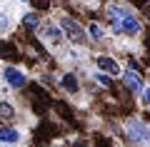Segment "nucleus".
Instances as JSON below:
<instances>
[{"instance_id": "nucleus-1", "label": "nucleus", "mask_w": 150, "mask_h": 147, "mask_svg": "<svg viewBox=\"0 0 150 147\" xmlns=\"http://www.w3.org/2000/svg\"><path fill=\"white\" fill-rule=\"evenodd\" d=\"M103 13H105L108 30H110L112 40H123V37L135 40L145 32V23L138 15V10L130 8L128 3H123V0H108Z\"/></svg>"}, {"instance_id": "nucleus-9", "label": "nucleus", "mask_w": 150, "mask_h": 147, "mask_svg": "<svg viewBox=\"0 0 150 147\" xmlns=\"http://www.w3.org/2000/svg\"><path fill=\"white\" fill-rule=\"evenodd\" d=\"M90 63H93V68L103 70V72L112 75V77H120V72H123V65H120V60L115 58V55H110V53H98V55H93Z\"/></svg>"}, {"instance_id": "nucleus-3", "label": "nucleus", "mask_w": 150, "mask_h": 147, "mask_svg": "<svg viewBox=\"0 0 150 147\" xmlns=\"http://www.w3.org/2000/svg\"><path fill=\"white\" fill-rule=\"evenodd\" d=\"M0 82L8 87V92H23L30 82V75L25 72V68L13 63H3L0 65Z\"/></svg>"}, {"instance_id": "nucleus-10", "label": "nucleus", "mask_w": 150, "mask_h": 147, "mask_svg": "<svg viewBox=\"0 0 150 147\" xmlns=\"http://www.w3.org/2000/svg\"><path fill=\"white\" fill-rule=\"evenodd\" d=\"M55 82H58V87L63 90L65 95H80V77H78V75H75V70H65L63 75H58V80H55Z\"/></svg>"}, {"instance_id": "nucleus-13", "label": "nucleus", "mask_w": 150, "mask_h": 147, "mask_svg": "<svg viewBox=\"0 0 150 147\" xmlns=\"http://www.w3.org/2000/svg\"><path fill=\"white\" fill-rule=\"evenodd\" d=\"M18 23H20L25 30L35 32L38 27H40V23H43V18H40V13H38L35 8H30V10H20V18H18Z\"/></svg>"}, {"instance_id": "nucleus-7", "label": "nucleus", "mask_w": 150, "mask_h": 147, "mask_svg": "<svg viewBox=\"0 0 150 147\" xmlns=\"http://www.w3.org/2000/svg\"><path fill=\"white\" fill-rule=\"evenodd\" d=\"M18 18H20L18 3H10V0H8L5 5H0V37H10L13 32H15Z\"/></svg>"}, {"instance_id": "nucleus-8", "label": "nucleus", "mask_w": 150, "mask_h": 147, "mask_svg": "<svg viewBox=\"0 0 150 147\" xmlns=\"http://www.w3.org/2000/svg\"><path fill=\"white\" fill-rule=\"evenodd\" d=\"M120 80H123L125 90H128L130 95L140 97V92H143V87H145V80H143V75L138 72V63L130 60V63L123 68V72H120Z\"/></svg>"}, {"instance_id": "nucleus-16", "label": "nucleus", "mask_w": 150, "mask_h": 147, "mask_svg": "<svg viewBox=\"0 0 150 147\" xmlns=\"http://www.w3.org/2000/svg\"><path fill=\"white\" fill-rule=\"evenodd\" d=\"M140 105L143 107H150V82H145V87H143V92H140Z\"/></svg>"}, {"instance_id": "nucleus-14", "label": "nucleus", "mask_w": 150, "mask_h": 147, "mask_svg": "<svg viewBox=\"0 0 150 147\" xmlns=\"http://www.w3.org/2000/svg\"><path fill=\"white\" fill-rule=\"evenodd\" d=\"M90 80H93V82H95L100 90H110V87H112V82H115V77H112V75L103 72V70H98V68H93V70H90Z\"/></svg>"}, {"instance_id": "nucleus-18", "label": "nucleus", "mask_w": 150, "mask_h": 147, "mask_svg": "<svg viewBox=\"0 0 150 147\" xmlns=\"http://www.w3.org/2000/svg\"><path fill=\"white\" fill-rule=\"evenodd\" d=\"M78 3H85V5H93V3H95V0H78Z\"/></svg>"}, {"instance_id": "nucleus-5", "label": "nucleus", "mask_w": 150, "mask_h": 147, "mask_svg": "<svg viewBox=\"0 0 150 147\" xmlns=\"http://www.w3.org/2000/svg\"><path fill=\"white\" fill-rule=\"evenodd\" d=\"M58 23H60V27H63V32H65V37H68L70 45H78V47L90 45L85 25H80V20H75L73 15H58Z\"/></svg>"}, {"instance_id": "nucleus-15", "label": "nucleus", "mask_w": 150, "mask_h": 147, "mask_svg": "<svg viewBox=\"0 0 150 147\" xmlns=\"http://www.w3.org/2000/svg\"><path fill=\"white\" fill-rule=\"evenodd\" d=\"M30 5L35 8V10H43V13H48L50 8H53V0H30Z\"/></svg>"}, {"instance_id": "nucleus-6", "label": "nucleus", "mask_w": 150, "mask_h": 147, "mask_svg": "<svg viewBox=\"0 0 150 147\" xmlns=\"http://www.w3.org/2000/svg\"><path fill=\"white\" fill-rule=\"evenodd\" d=\"M23 142H28V125H23V122H3L0 125V145L15 147Z\"/></svg>"}, {"instance_id": "nucleus-2", "label": "nucleus", "mask_w": 150, "mask_h": 147, "mask_svg": "<svg viewBox=\"0 0 150 147\" xmlns=\"http://www.w3.org/2000/svg\"><path fill=\"white\" fill-rule=\"evenodd\" d=\"M35 35H38V40L45 42L53 53H60V50L65 47V42H68V37H65V32H63V27H60V23L53 20V18L40 23V27L35 30Z\"/></svg>"}, {"instance_id": "nucleus-4", "label": "nucleus", "mask_w": 150, "mask_h": 147, "mask_svg": "<svg viewBox=\"0 0 150 147\" xmlns=\"http://www.w3.org/2000/svg\"><path fill=\"white\" fill-rule=\"evenodd\" d=\"M123 135L130 145H150V122L133 115L123 122Z\"/></svg>"}, {"instance_id": "nucleus-11", "label": "nucleus", "mask_w": 150, "mask_h": 147, "mask_svg": "<svg viewBox=\"0 0 150 147\" xmlns=\"http://www.w3.org/2000/svg\"><path fill=\"white\" fill-rule=\"evenodd\" d=\"M18 117H20L18 102L0 92V122H18Z\"/></svg>"}, {"instance_id": "nucleus-17", "label": "nucleus", "mask_w": 150, "mask_h": 147, "mask_svg": "<svg viewBox=\"0 0 150 147\" xmlns=\"http://www.w3.org/2000/svg\"><path fill=\"white\" fill-rule=\"evenodd\" d=\"M10 3H18V5H25V3H30V0H10Z\"/></svg>"}, {"instance_id": "nucleus-12", "label": "nucleus", "mask_w": 150, "mask_h": 147, "mask_svg": "<svg viewBox=\"0 0 150 147\" xmlns=\"http://www.w3.org/2000/svg\"><path fill=\"white\" fill-rule=\"evenodd\" d=\"M85 32H88V40L95 42V45H103V42L110 40V30H108L103 23H98V20H90V23H88V25H85Z\"/></svg>"}]
</instances>
